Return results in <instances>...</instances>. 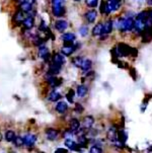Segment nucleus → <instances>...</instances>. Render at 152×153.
<instances>
[{
  "mask_svg": "<svg viewBox=\"0 0 152 153\" xmlns=\"http://www.w3.org/2000/svg\"><path fill=\"white\" fill-rule=\"evenodd\" d=\"M64 0H51L52 13L55 17H61L66 13V9L63 5Z\"/></svg>",
  "mask_w": 152,
  "mask_h": 153,
  "instance_id": "f257e3e1",
  "label": "nucleus"
},
{
  "mask_svg": "<svg viewBox=\"0 0 152 153\" xmlns=\"http://www.w3.org/2000/svg\"><path fill=\"white\" fill-rule=\"evenodd\" d=\"M117 27L121 32H129L134 28V20L131 17L120 19L117 22Z\"/></svg>",
  "mask_w": 152,
  "mask_h": 153,
  "instance_id": "f03ea898",
  "label": "nucleus"
},
{
  "mask_svg": "<svg viewBox=\"0 0 152 153\" xmlns=\"http://www.w3.org/2000/svg\"><path fill=\"white\" fill-rule=\"evenodd\" d=\"M45 79L52 88H56L62 84V78H58L57 76L50 74L49 72H47V74L45 75Z\"/></svg>",
  "mask_w": 152,
  "mask_h": 153,
  "instance_id": "7ed1b4c3",
  "label": "nucleus"
},
{
  "mask_svg": "<svg viewBox=\"0 0 152 153\" xmlns=\"http://www.w3.org/2000/svg\"><path fill=\"white\" fill-rule=\"evenodd\" d=\"M24 19H25L24 12L17 9L13 13V15H12V23L14 25H16V27H19V25H22V22H24Z\"/></svg>",
  "mask_w": 152,
  "mask_h": 153,
  "instance_id": "20e7f679",
  "label": "nucleus"
},
{
  "mask_svg": "<svg viewBox=\"0 0 152 153\" xmlns=\"http://www.w3.org/2000/svg\"><path fill=\"white\" fill-rule=\"evenodd\" d=\"M77 47H78V45H74V44H64L63 47L61 48V54L65 57L71 56L75 52Z\"/></svg>",
  "mask_w": 152,
  "mask_h": 153,
  "instance_id": "39448f33",
  "label": "nucleus"
},
{
  "mask_svg": "<svg viewBox=\"0 0 152 153\" xmlns=\"http://www.w3.org/2000/svg\"><path fill=\"white\" fill-rule=\"evenodd\" d=\"M38 57L42 59V60H44L45 62H49L51 60V54H50V51H49V49L47 48V47H45V46L39 47Z\"/></svg>",
  "mask_w": 152,
  "mask_h": 153,
  "instance_id": "423d86ee",
  "label": "nucleus"
},
{
  "mask_svg": "<svg viewBox=\"0 0 152 153\" xmlns=\"http://www.w3.org/2000/svg\"><path fill=\"white\" fill-rule=\"evenodd\" d=\"M117 49V53L119 57H126L128 55H131V51H132V48L131 47H129L128 45H126V44H119V46H118Z\"/></svg>",
  "mask_w": 152,
  "mask_h": 153,
  "instance_id": "0eeeda50",
  "label": "nucleus"
},
{
  "mask_svg": "<svg viewBox=\"0 0 152 153\" xmlns=\"http://www.w3.org/2000/svg\"><path fill=\"white\" fill-rule=\"evenodd\" d=\"M22 138H24V145H27V147H33V145H35L36 141H37V136H36L35 134H32V133L25 134Z\"/></svg>",
  "mask_w": 152,
  "mask_h": 153,
  "instance_id": "6e6552de",
  "label": "nucleus"
},
{
  "mask_svg": "<svg viewBox=\"0 0 152 153\" xmlns=\"http://www.w3.org/2000/svg\"><path fill=\"white\" fill-rule=\"evenodd\" d=\"M45 134L48 140H50V141H55V140H57L59 136V131L57 129H54V128H48L47 130L45 131Z\"/></svg>",
  "mask_w": 152,
  "mask_h": 153,
  "instance_id": "1a4fd4ad",
  "label": "nucleus"
},
{
  "mask_svg": "<svg viewBox=\"0 0 152 153\" xmlns=\"http://www.w3.org/2000/svg\"><path fill=\"white\" fill-rule=\"evenodd\" d=\"M64 144H65V146H67L68 149L73 150V151H77V152H81V150H80L81 147L79 146L78 143L75 141H73V140H71L70 138L66 139L65 141H64Z\"/></svg>",
  "mask_w": 152,
  "mask_h": 153,
  "instance_id": "9d476101",
  "label": "nucleus"
},
{
  "mask_svg": "<svg viewBox=\"0 0 152 153\" xmlns=\"http://www.w3.org/2000/svg\"><path fill=\"white\" fill-rule=\"evenodd\" d=\"M54 27H55V28L59 33H64L67 30V27H68V22L64 19H58L54 23Z\"/></svg>",
  "mask_w": 152,
  "mask_h": 153,
  "instance_id": "9b49d317",
  "label": "nucleus"
},
{
  "mask_svg": "<svg viewBox=\"0 0 152 153\" xmlns=\"http://www.w3.org/2000/svg\"><path fill=\"white\" fill-rule=\"evenodd\" d=\"M22 27H24V30H32V28L35 27V19H33V16H32V15L25 16L24 22H22Z\"/></svg>",
  "mask_w": 152,
  "mask_h": 153,
  "instance_id": "f8f14e48",
  "label": "nucleus"
},
{
  "mask_svg": "<svg viewBox=\"0 0 152 153\" xmlns=\"http://www.w3.org/2000/svg\"><path fill=\"white\" fill-rule=\"evenodd\" d=\"M76 39V36L73 33H65L61 36V40L64 44H73Z\"/></svg>",
  "mask_w": 152,
  "mask_h": 153,
  "instance_id": "ddd939ff",
  "label": "nucleus"
},
{
  "mask_svg": "<svg viewBox=\"0 0 152 153\" xmlns=\"http://www.w3.org/2000/svg\"><path fill=\"white\" fill-rule=\"evenodd\" d=\"M108 139L112 142H115V143L118 141V131L115 126L110 127L108 130Z\"/></svg>",
  "mask_w": 152,
  "mask_h": 153,
  "instance_id": "4468645a",
  "label": "nucleus"
},
{
  "mask_svg": "<svg viewBox=\"0 0 152 153\" xmlns=\"http://www.w3.org/2000/svg\"><path fill=\"white\" fill-rule=\"evenodd\" d=\"M61 69H62V65L52 62V63H51L50 65H49V70H48V72H49L50 74L55 75V76H56V75H58L59 73H60Z\"/></svg>",
  "mask_w": 152,
  "mask_h": 153,
  "instance_id": "2eb2a0df",
  "label": "nucleus"
},
{
  "mask_svg": "<svg viewBox=\"0 0 152 153\" xmlns=\"http://www.w3.org/2000/svg\"><path fill=\"white\" fill-rule=\"evenodd\" d=\"M84 17H85V19L87 20V22L88 23H93L95 22V19H96V17H97L96 10H94V9L88 10V11L84 14Z\"/></svg>",
  "mask_w": 152,
  "mask_h": 153,
  "instance_id": "dca6fc26",
  "label": "nucleus"
},
{
  "mask_svg": "<svg viewBox=\"0 0 152 153\" xmlns=\"http://www.w3.org/2000/svg\"><path fill=\"white\" fill-rule=\"evenodd\" d=\"M93 124H94V119H93V117H91V116L84 117L83 120H82V125H83V128L86 129V130L91 129V127L93 126Z\"/></svg>",
  "mask_w": 152,
  "mask_h": 153,
  "instance_id": "f3484780",
  "label": "nucleus"
},
{
  "mask_svg": "<svg viewBox=\"0 0 152 153\" xmlns=\"http://www.w3.org/2000/svg\"><path fill=\"white\" fill-rule=\"evenodd\" d=\"M113 22L112 20H108L105 23H102V35H109L110 33H112L113 30Z\"/></svg>",
  "mask_w": 152,
  "mask_h": 153,
  "instance_id": "a211bd4d",
  "label": "nucleus"
},
{
  "mask_svg": "<svg viewBox=\"0 0 152 153\" xmlns=\"http://www.w3.org/2000/svg\"><path fill=\"white\" fill-rule=\"evenodd\" d=\"M19 9L22 10V11L24 12V13H30V12L33 10V4H30L27 1L20 2L19 5Z\"/></svg>",
  "mask_w": 152,
  "mask_h": 153,
  "instance_id": "6ab92c4d",
  "label": "nucleus"
},
{
  "mask_svg": "<svg viewBox=\"0 0 152 153\" xmlns=\"http://www.w3.org/2000/svg\"><path fill=\"white\" fill-rule=\"evenodd\" d=\"M52 62L60 64V65H63V64L65 63V56L62 55L61 53H55L52 57Z\"/></svg>",
  "mask_w": 152,
  "mask_h": 153,
  "instance_id": "aec40b11",
  "label": "nucleus"
},
{
  "mask_svg": "<svg viewBox=\"0 0 152 153\" xmlns=\"http://www.w3.org/2000/svg\"><path fill=\"white\" fill-rule=\"evenodd\" d=\"M61 98H62L61 94H60L59 92L55 91V90L51 91V92L48 94V100H50V102H58V100H60Z\"/></svg>",
  "mask_w": 152,
  "mask_h": 153,
  "instance_id": "412c9836",
  "label": "nucleus"
},
{
  "mask_svg": "<svg viewBox=\"0 0 152 153\" xmlns=\"http://www.w3.org/2000/svg\"><path fill=\"white\" fill-rule=\"evenodd\" d=\"M56 111L60 114H64L65 111L68 110V105L65 102H58L57 105H56Z\"/></svg>",
  "mask_w": 152,
  "mask_h": 153,
  "instance_id": "4be33fe9",
  "label": "nucleus"
},
{
  "mask_svg": "<svg viewBox=\"0 0 152 153\" xmlns=\"http://www.w3.org/2000/svg\"><path fill=\"white\" fill-rule=\"evenodd\" d=\"M99 11L102 14H109L110 13V10L109 8V5H108V1H105L102 0L100 2V5H99Z\"/></svg>",
  "mask_w": 152,
  "mask_h": 153,
  "instance_id": "5701e85b",
  "label": "nucleus"
},
{
  "mask_svg": "<svg viewBox=\"0 0 152 153\" xmlns=\"http://www.w3.org/2000/svg\"><path fill=\"white\" fill-rule=\"evenodd\" d=\"M88 92V87L86 86V85H78L77 86V95H78L79 97H83L84 95H86V93Z\"/></svg>",
  "mask_w": 152,
  "mask_h": 153,
  "instance_id": "b1692460",
  "label": "nucleus"
},
{
  "mask_svg": "<svg viewBox=\"0 0 152 153\" xmlns=\"http://www.w3.org/2000/svg\"><path fill=\"white\" fill-rule=\"evenodd\" d=\"M69 126H70V129L72 131H74L76 133L77 130L80 128V122H79L77 119L73 118L70 120V123H69Z\"/></svg>",
  "mask_w": 152,
  "mask_h": 153,
  "instance_id": "393cba45",
  "label": "nucleus"
},
{
  "mask_svg": "<svg viewBox=\"0 0 152 153\" xmlns=\"http://www.w3.org/2000/svg\"><path fill=\"white\" fill-rule=\"evenodd\" d=\"M91 65H92L91 60H89V59H85V60H83V62H82L80 68L83 72H86V71H89V70H90Z\"/></svg>",
  "mask_w": 152,
  "mask_h": 153,
  "instance_id": "a878e982",
  "label": "nucleus"
},
{
  "mask_svg": "<svg viewBox=\"0 0 152 153\" xmlns=\"http://www.w3.org/2000/svg\"><path fill=\"white\" fill-rule=\"evenodd\" d=\"M108 5H109V8L110 10V12L116 11V10H118L120 8V3L117 1H115V0H109V1H108Z\"/></svg>",
  "mask_w": 152,
  "mask_h": 153,
  "instance_id": "bb28decb",
  "label": "nucleus"
},
{
  "mask_svg": "<svg viewBox=\"0 0 152 153\" xmlns=\"http://www.w3.org/2000/svg\"><path fill=\"white\" fill-rule=\"evenodd\" d=\"M77 143L80 147H86L87 144H88V139L85 137V135H81V136H78Z\"/></svg>",
  "mask_w": 152,
  "mask_h": 153,
  "instance_id": "cd10ccee",
  "label": "nucleus"
},
{
  "mask_svg": "<svg viewBox=\"0 0 152 153\" xmlns=\"http://www.w3.org/2000/svg\"><path fill=\"white\" fill-rule=\"evenodd\" d=\"M15 136H16V135H15L14 131H11V130L6 131V132H5V134H4V138H5V140H6L7 142H12L14 140Z\"/></svg>",
  "mask_w": 152,
  "mask_h": 153,
  "instance_id": "c85d7f7f",
  "label": "nucleus"
},
{
  "mask_svg": "<svg viewBox=\"0 0 152 153\" xmlns=\"http://www.w3.org/2000/svg\"><path fill=\"white\" fill-rule=\"evenodd\" d=\"M102 23H97V25L92 28V36H94V37L102 36Z\"/></svg>",
  "mask_w": 152,
  "mask_h": 153,
  "instance_id": "c756f323",
  "label": "nucleus"
},
{
  "mask_svg": "<svg viewBox=\"0 0 152 153\" xmlns=\"http://www.w3.org/2000/svg\"><path fill=\"white\" fill-rule=\"evenodd\" d=\"M33 44L35 45L36 47H41V46H44V44L46 43V39L44 38H41L39 37V36H37L35 39H33Z\"/></svg>",
  "mask_w": 152,
  "mask_h": 153,
  "instance_id": "7c9ffc66",
  "label": "nucleus"
},
{
  "mask_svg": "<svg viewBox=\"0 0 152 153\" xmlns=\"http://www.w3.org/2000/svg\"><path fill=\"white\" fill-rule=\"evenodd\" d=\"M12 142H13V144L16 147H22V146H24V138H22V137H20V136H15V138H14V140Z\"/></svg>",
  "mask_w": 152,
  "mask_h": 153,
  "instance_id": "2f4dec72",
  "label": "nucleus"
},
{
  "mask_svg": "<svg viewBox=\"0 0 152 153\" xmlns=\"http://www.w3.org/2000/svg\"><path fill=\"white\" fill-rule=\"evenodd\" d=\"M84 59L82 58V57H74L73 59H72V64H73L75 67H80L81 66V64H82V62H83Z\"/></svg>",
  "mask_w": 152,
  "mask_h": 153,
  "instance_id": "473e14b6",
  "label": "nucleus"
},
{
  "mask_svg": "<svg viewBox=\"0 0 152 153\" xmlns=\"http://www.w3.org/2000/svg\"><path fill=\"white\" fill-rule=\"evenodd\" d=\"M118 140L121 142V143H124V142L127 140V134L125 133V131L124 130H121L118 132Z\"/></svg>",
  "mask_w": 152,
  "mask_h": 153,
  "instance_id": "72a5a7b5",
  "label": "nucleus"
},
{
  "mask_svg": "<svg viewBox=\"0 0 152 153\" xmlns=\"http://www.w3.org/2000/svg\"><path fill=\"white\" fill-rule=\"evenodd\" d=\"M74 94H75V92H74L73 89H69L66 93V98L70 103H73L74 102Z\"/></svg>",
  "mask_w": 152,
  "mask_h": 153,
  "instance_id": "f704fd0d",
  "label": "nucleus"
},
{
  "mask_svg": "<svg viewBox=\"0 0 152 153\" xmlns=\"http://www.w3.org/2000/svg\"><path fill=\"white\" fill-rule=\"evenodd\" d=\"M79 33H80L81 37H86L87 33H88V27L86 25H82L79 27Z\"/></svg>",
  "mask_w": 152,
  "mask_h": 153,
  "instance_id": "c9c22d12",
  "label": "nucleus"
},
{
  "mask_svg": "<svg viewBox=\"0 0 152 153\" xmlns=\"http://www.w3.org/2000/svg\"><path fill=\"white\" fill-rule=\"evenodd\" d=\"M89 153H102V149L99 146H97V145H93V146L90 147Z\"/></svg>",
  "mask_w": 152,
  "mask_h": 153,
  "instance_id": "e433bc0d",
  "label": "nucleus"
},
{
  "mask_svg": "<svg viewBox=\"0 0 152 153\" xmlns=\"http://www.w3.org/2000/svg\"><path fill=\"white\" fill-rule=\"evenodd\" d=\"M39 30H40L41 32H43V33H46L49 30V27H48V25H46L45 20H42V22H41L40 25H39Z\"/></svg>",
  "mask_w": 152,
  "mask_h": 153,
  "instance_id": "4c0bfd02",
  "label": "nucleus"
},
{
  "mask_svg": "<svg viewBox=\"0 0 152 153\" xmlns=\"http://www.w3.org/2000/svg\"><path fill=\"white\" fill-rule=\"evenodd\" d=\"M86 5L91 8H94V7L97 6V3H99V0H86Z\"/></svg>",
  "mask_w": 152,
  "mask_h": 153,
  "instance_id": "58836bf2",
  "label": "nucleus"
},
{
  "mask_svg": "<svg viewBox=\"0 0 152 153\" xmlns=\"http://www.w3.org/2000/svg\"><path fill=\"white\" fill-rule=\"evenodd\" d=\"M74 111L76 114H81L83 111V107L80 105V103H76L75 105V108H74Z\"/></svg>",
  "mask_w": 152,
  "mask_h": 153,
  "instance_id": "ea45409f",
  "label": "nucleus"
},
{
  "mask_svg": "<svg viewBox=\"0 0 152 153\" xmlns=\"http://www.w3.org/2000/svg\"><path fill=\"white\" fill-rule=\"evenodd\" d=\"M55 153H68V149H66V148H57L55 150Z\"/></svg>",
  "mask_w": 152,
  "mask_h": 153,
  "instance_id": "a19ab883",
  "label": "nucleus"
},
{
  "mask_svg": "<svg viewBox=\"0 0 152 153\" xmlns=\"http://www.w3.org/2000/svg\"><path fill=\"white\" fill-rule=\"evenodd\" d=\"M130 74H131V76L133 77V79H136V70L135 69L131 68L130 69Z\"/></svg>",
  "mask_w": 152,
  "mask_h": 153,
  "instance_id": "79ce46f5",
  "label": "nucleus"
},
{
  "mask_svg": "<svg viewBox=\"0 0 152 153\" xmlns=\"http://www.w3.org/2000/svg\"><path fill=\"white\" fill-rule=\"evenodd\" d=\"M27 2H29V3H30V4H33V3H36V1L37 0H25Z\"/></svg>",
  "mask_w": 152,
  "mask_h": 153,
  "instance_id": "37998d69",
  "label": "nucleus"
},
{
  "mask_svg": "<svg viewBox=\"0 0 152 153\" xmlns=\"http://www.w3.org/2000/svg\"><path fill=\"white\" fill-rule=\"evenodd\" d=\"M148 17L152 20V10H150V11H148Z\"/></svg>",
  "mask_w": 152,
  "mask_h": 153,
  "instance_id": "c03bdc74",
  "label": "nucleus"
},
{
  "mask_svg": "<svg viewBox=\"0 0 152 153\" xmlns=\"http://www.w3.org/2000/svg\"><path fill=\"white\" fill-rule=\"evenodd\" d=\"M147 2L149 5H152V0H147Z\"/></svg>",
  "mask_w": 152,
  "mask_h": 153,
  "instance_id": "a18cd8bd",
  "label": "nucleus"
},
{
  "mask_svg": "<svg viewBox=\"0 0 152 153\" xmlns=\"http://www.w3.org/2000/svg\"><path fill=\"white\" fill-rule=\"evenodd\" d=\"M115 1H117V2H119V3H120V2L122 1V0H115Z\"/></svg>",
  "mask_w": 152,
  "mask_h": 153,
  "instance_id": "49530a36",
  "label": "nucleus"
},
{
  "mask_svg": "<svg viewBox=\"0 0 152 153\" xmlns=\"http://www.w3.org/2000/svg\"><path fill=\"white\" fill-rule=\"evenodd\" d=\"M73 1H75V2H79V1H81V0H73Z\"/></svg>",
  "mask_w": 152,
  "mask_h": 153,
  "instance_id": "de8ad7c7",
  "label": "nucleus"
},
{
  "mask_svg": "<svg viewBox=\"0 0 152 153\" xmlns=\"http://www.w3.org/2000/svg\"><path fill=\"white\" fill-rule=\"evenodd\" d=\"M1 138H2V136H1V134H0V141H1Z\"/></svg>",
  "mask_w": 152,
  "mask_h": 153,
  "instance_id": "09e8293b",
  "label": "nucleus"
}]
</instances>
